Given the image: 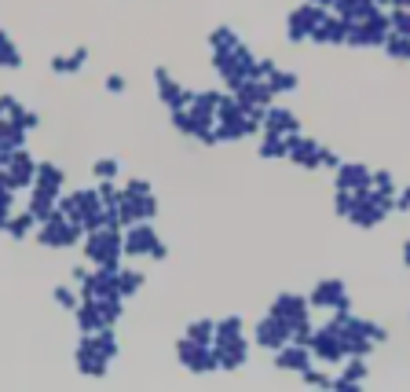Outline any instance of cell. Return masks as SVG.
<instances>
[{
    "instance_id": "1",
    "label": "cell",
    "mask_w": 410,
    "mask_h": 392,
    "mask_svg": "<svg viewBox=\"0 0 410 392\" xmlns=\"http://www.w3.org/2000/svg\"><path fill=\"white\" fill-rule=\"evenodd\" d=\"M154 235L147 231V228H136L132 235H128V253H147V250H154Z\"/></svg>"
},
{
    "instance_id": "2",
    "label": "cell",
    "mask_w": 410,
    "mask_h": 392,
    "mask_svg": "<svg viewBox=\"0 0 410 392\" xmlns=\"http://www.w3.org/2000/svg\"><path fill=\"white\" fill-rule=\"evenodd\" d=\"M26 231H30V216H19L15 224H11V235H15V239H22Z\"/></svg>"
},
{
    "instance_id": "3",
    "label": "cell",
    "mask_w": 410,
    "mask_h": 392,
    "mask_svg": "<svg viewBox=\"0 0 410 392\" xmlns=\"http://www.w3.org/2000/svg\"><path fill=\"white\" fill-rule=\"evenodd\" d=\"M121 286H125V290H128V293H132V290H136V286H139V271H125V279H121Z\"/></svg>"
},
{
    "instance_id": "4",
    "label": "cell",
    "mask_w": 410,
    "mask_h": 392,
    "mask_svg": "<svg viewBox=\"0 0 410 392\" xmlns=\"http://www.w3.org/2000/svg\"><path fill=\"white\" fill-rule=\"evenodd\" d=\"M55 300H62L66 308H73V293L70 290H55Z\"/></svg>"
},
{
    "instance_id": "5",
    "label": "cell",
    "mask_w": 410,
    "mask_h": 392,
    "mask_svg": "<svg viewBox=\"0 0 410 392\" xmlns=\"http://www.w3.org/2000/svg\"><path fill=\"white\" fill-rule=\"evenodd\" d=\"M114 169H118V165H114V162H99V165H96V173H99V176H110V173H114Z\"/></svg>"
},
{
    "instance_id": "6",
    "label": "cell",
    "mask_w": 410,
    "mask_h": 392,
    "mask_svg": "<svg viewBox=\"0 0 410 392\" xmlns=\"http://www.w3.org/2000/svg\"><path fill=\"white\" fill-rule=\"evenodd\" d=\"M107 88H110V92H121V88H125V81H121V77H110V81H107Z\"/></svg>"
}]
</instances>
